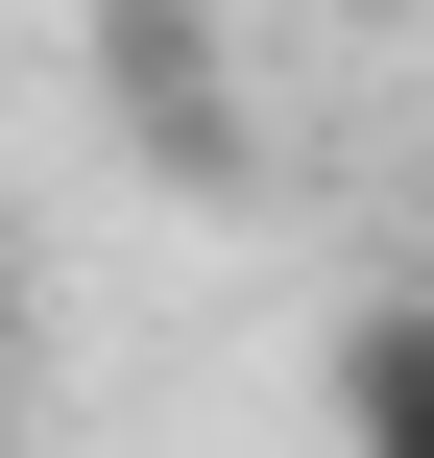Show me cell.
Masks as SVG:
<instances>
[{
  "label": "cell",
  "mask_w": 434,
  "mask_h": 458,
  "mask_svg": "<svg viewBox=\"0 0 434 458\" xmlns=\"http://www.w3.org/2000/svg\"><path fill=\"white\" fill-rule=\"evenodd\" d=\"M338 458H434V314L411 290L338 314Z\"/></svg>",
  "instance_id": "6da1fadb"
},
{
  "label": "cell",
  "mask_w": 434,
  "mask_h": 458,
  "mask_svg": "<svg viewBox=\"0 0 434 458\" xmlns=\"http://www.w3.org/2000/svg\"><path fill=\"white\" fill-rule=\"evenodd\" d=\"M0 362H24V290H0Z\"/></svg>",
  "instance_id": "7a4b0ae2"
},
{
  "label": "cell",
  "mask_w": 434,
  "mask_h": 458,
  "mask_svg": "<svg viewBox=\"0 0 434 458\" xmlns=\"http://www.w3.org/2000/svg\"><path fill=\"white\" fill-rule=\"evenodd\" d=\"M362 24H387V0H362Z\"/></svg>",
  "instance_id": "3957f363"
}]
</instances>
